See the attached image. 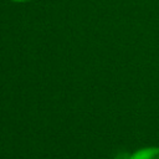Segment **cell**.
<instances>
[{"label": "cell", "mask_w": 159, "mask_h": 159, "mask_svg": "<svg viewBox=\"0 0 159 159\" xmlns=\"http://www.w3.org/2000/svg\"><path fill=\"white\" fill-rule=\"evenodd\" d=\"M130 159H159V148H143L133 154Z\"/></svg>", "instance_id": "cell-1"}, {"label": "cell", "mask_w": 159, "mask_h": 159, "mask_svg": "<svg viewBox=\"0 0 159 159\" xmlns=\"http://www.w3.org/2000/svg\"><path fill=\"white\" fill-rule=\"evenodd\" d=\"M11 1H16V2H27L30 0H11Z\"/></svg>", "instance_id": "cell-2"}]
</instances>
